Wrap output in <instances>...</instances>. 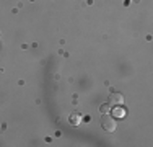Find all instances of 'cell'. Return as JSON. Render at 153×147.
I'll return each mask as SVG.
<instances>
[{
	"label": "cell",
	"mask_w": 153,
	"mask_h": 147,
	"mask_svg": "<svg viewBox=\"0 0 153 147\" xmlns=\"http://www.w3.org/2000/svg\"><path fill=\"white\" fill-rule=\"evenodd\" d=\"M101 126H103V129L106 132H114L117 129V123H116V119L112 116H109L104 113L103 118H101Z\"/></svg>",
	"instance_id": "cell-1"
},
{
	"label": "cell",
	"mask_w": 153,
	"mask_h": 147,
	"mask_svg": "<svg viewBox=\"0 0 153 147\" xmlns=\"http://www.w3.org/2000/svg\"><path fill=\"white\" fill-rule=\"evenodd\" d=\"M121 105H124V97L117 92H112L109 95V106H121Z\"/></svg>",
	"instance_id": "cell-2"
},
{
	"label": "cell",
	"mask_w": 153,
	"mask_h": 147,
	"mask_svg": "<svg viewBox=\"0 0 153 147\" xmlns=\"http://www.w3.org/2000/svg\"><path fill=\"white\" fill-rule=\"evenodd\" d=\"M80 121H82V116H80V115H76V113H74V115L70 116V123H72V124H75V126L80 123Z\"/></svg>",
	"instance_id": "cell-3"
},
{
	"label": "cell",
	"mask_w": 153,
	"mask_h": 147,
	"mask_svg": "<svg viewBox=\"0 0 153 147\" xmlns=\"http://www.w3.org/2000/svg\"><path fill=\"white\" fill-rule=\"evenodd\" d=\"M109 108H111V106H109V103H108V105H101V106H100V111L104 115V113L109 111Z\"/></svg>",
	"instance_id": "cell-4"
}]
</instances>
